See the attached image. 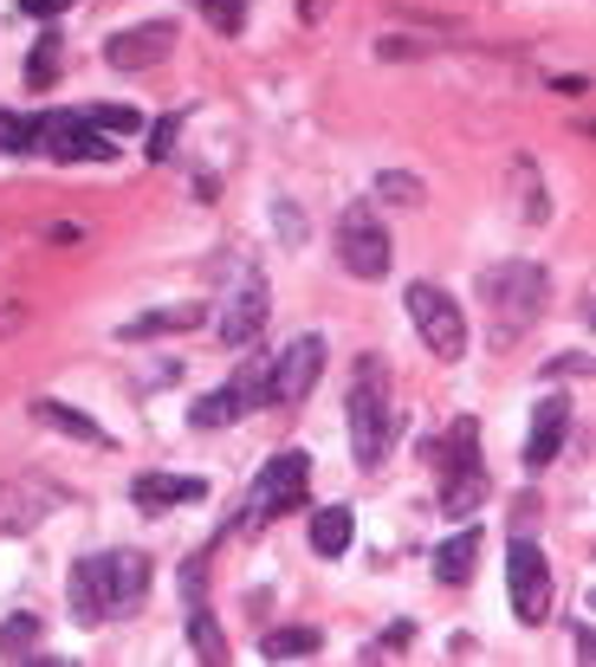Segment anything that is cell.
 Masks as SVG:
<instances>
[{"mask_svg":"<svg viewBox=\"0 0 596 667\" xmlns=\"http://www.w3.org/2000/svg\"><path fill=\"white\" fill-rule=\"evenodd\" d=\"M435 467H441V506L460 519L486 499V467H480V428L474 421H454L447 441L435 447Z\"/></svg>","mask_w":596,"mask_h":667,"instance_id":"obj_3","label":"cell"},{"mask_svg":"<svg viewBox=\"0 0 596 667\" xmlns=\"http://www.w3.org/2000/svg\"><path fill=\"white\" fill-rule=\"evenodd\" d=\"M176 52V20H149V27H130V33H111L105 39V59L117 72H143L156 59Z\"/></svg>","mask_w":596,"mask_h":667,"instance_id":"obj_12","label":"cell"},{"mask_svg":"<svg viewBox=\"0 0 596 667\" xmlns=\"http://www.w3.org/2000/svg\"><path fill=\"white\" fill-rule=\"evenodd\" d=\"M33 421H46V428H59V435H72V441H85V447H111V435H105L91 415H78L72 402H52V396L33 402Z\"/></svg>","mask_w":596,"mask_h":667,"instance_id":"obj_16","label":"cell"},{"mask_svg":"<svg viewBox=\"0 0 596 667\" xmlns=\"http://www.w3.org/2000/svg\"><path fill=\"white\" fill-rule=\"evenodd\" d=\"M376 195H383V201L415 208V201H421V182H415V176H396V169H383V176H376Z\"/></svg>","mask_w":596,"mask_h":667,"instance_id":"obj_26","label":"cell"},{"mask_svg":"<svg viewBox=\"0 0 596 667\" xmlns=\"http://www.w3.org/2000/svg\"><path fill=\"white\" fill-rule=\"evenodd\" d=\"M266 402V364H247V370L221 382V389H208L201 402L188 408V421L195 428H227V421H240V415H254Z\"/></svg>","mask_w":596,"mask_h":667,"instance_id":"obj_11","label":"cell"},{"mask_svg":"<svg viewBox=\"0 0 596 667\" xmlns=\"http://www.w3.org/2000/svg\"><path fill=\"white\" fill-rule=\"evenodd\" d=\"M208 311L201 305H176V311H143V318H130L123 325V337L137 344V337H156V331H188V325H201Z\"/></svg>","mask_w":596,"mask_h":667,"instance_id":"obj_20","label":"cell"},{"mask_svg":"<svg viewBox=\"0 0 596 667\" xmlns=\"http://www.w3.org/2000/svg\"><path fill=\"white\" fill-rule=\"evenodd\" d=\"M130 499H137L143 512H169V506L208 499V480H188V474H143V480L130 486Z\"/></svg>","mask_w":596,"mask_h":667,"instance_id":"obj_15","label":"cell"},{"mask_svg":"<svg viewBox=\"0 0 596 667\" xmlns=\"http://www.w3.org/2000/svg\"><path fill=\"white\" fill-rule=\"evenodd\" d=\"M480 298H486V311H493V318H506V331H513V325L525 331V325L545 311V272H538L532 260L493 266V272L480 279Z\"/></svg>","mask_w":596,"mask_h":667,"instance_id":"obj_6","label":"cell"},{"mask_svg":"<svg viewBox=\"0 0 596 667\" xmlns=\"http://www.w3.org/2000/svg\"><path fill=\"white\" fill-rule=\"evenodd\" d=\"M350 506H325V512H318V519H311V551L318 557H344L350 551Z\"/></svg>","mask_w":596,"mask_h":667,"instance_id":"obj_18","label":"cell"},{"mask_svg":"<svg viewBox=\"0 0 596 667\" xmlns=\"http://www.w3.org/2000/svg\"><path fill=\"white\" fill-rule=\"evenodd\" d=\"M188 7H201V20L215 33H240L247 27V0H188Z\"/></svg>","mask_w":596,"mask_h":667,"instance_id":"obj_24","label":"cell"},{"mask_svg":"<svg viewBox=\"0 0 596 667\" xmlns=\"http://www.w3.org/2000/svg\"><path fill=\"white\" fill-rule=\"evenodd\" d=\"M188 648L201 655V661H227V641H221V629H215V616H188Z\"/></svg>","mask_w":596,"mask_h":667,"instance_id":"obj_23","label":"cell"},{"mask_svg":"<svg viewBox=\"0 0 596 667\" xmlns=\"http://www.w3.org/2000/svg\"><path fill=\"white\" fill-rule=\"evenodd\" d=\"M85 123H98V130H111V137H123V130H137L143 117L130 111V104H85Z\"/></svg>","mask_w":596,"mask_h":667,"instance_id":"obj_25","label":"cell"},{"mask_svg":"<svg viewBox=\"0 0 596 667\" xmlns=\"http://www.w3.org/2000/svg\"><path fill=\"white\" fill-rule=\"evenodd\" d=\"M474 557H480V525H460L441 551H435V577L441 584H467L474 577Z\"/></svg>","mask_w":596,"mask_h":667,"instance_id":"obj_17","label":"cell"},{"mask_svg":"<svg viewBox=\"0 0 596 667\" xmlns=\"http://www.w3.org/2000/svg\"><path fill=\"white\" fill-rule=\"evenodd\" d=\"M318 648H325V635L305 629V623H292V629H272V635L260 641L266 661H298V655H318Z\"/></svg>","mask_w":596,"mask_h":667,"instance_id":"obj_19","label":"cell"},{"mask_svg":"<svg viewBox=\"0 0 596 667\" xmlns=\"http://www.w3.org/2000/svg\"><path fill=\"white\" fill-rule=\"evenodd\" d=\"M201 570H208V557H188V564H182V596H188V603L201 596Z\"/></svg>","mask_w":596,"mask_h":667,"instance_id":"obj_29","label":"cell"},{"mask_svg":"<svg viewBox=\"0 0 596 667\" xmlns=\"http://www.w3.org/2000/svg\"><path fill=\"white\" fill-rule=\"evenodd\" d=\"M298 20L311 27V20H325V0H298Z\"/></svg>","mask_w":596,"mask_h":667,"instance_id":"obj_31","label":"cell"},{"mask_svg":"<svg viewBox=\"0 0 596 667\" xmlns=\"http://www.w3.org/2000/svg\"><path fill=\"white\" fill-rule=\"evenodd\" d=\"M176 130H182V117H162V123L149 130V162H169V149H176Z\"/></svg>","mask_w":596,"mask_h":667,"instance_id":"obj_28","label":"cell"},{"mask_svg":"<svg viewBox=\"0 0 596 667\" xmlns=\"http://www.w3.org/2000/svg\"><path fill=\"white\" fill-rule=\"evenodd\" d=\"M383 447H389V376H383V357H364L350 382V454L357 467H376Z\"/></svg>","mask_w":596,"mask_h":667,"instance_id":"obj_2","label":"cell"},{"mask_svg":"<svg viewBox=\"0 0 596 667\" xmlns=\"http://www.w3.org/2000/svg\"><path fill=\"white\" fill-rule=\"evenodd\" d=\"M52 78H59V33H46L33 52H27V91H46Z\"/></svg>","mask_w":596,"mask_h":667,"instance_id":"obj_21","label":"cell"},{"mask_svg":"<svg viewBox=\"0 0 596 667\" xmlns=\"http://www.w3.org/2000/svg\"><path fill=\"white\" fill-rule=\"evenodd\" d=\"M66 7H72V0H20L27 20H52V13H66Z\"/></svg>","mask_w":596,"mask_h":667,"instance_id":"obj_30","label":"cell"},{"mask_svg":"<svg viewBox=\"0 0 596 667\" xmlns=\"http://www.w3.org/2000/svg\"><path fill=\"white\" fill-rule=\"evenodd\" d=\"M318 370H325V337H292L286 344V357L279 364H266V402L272 408H292L311 396V382H318Z\"/></svg>","mask_w":596,"mask_h":667,"instance_id":"obj_9","label":"cell"},{"mask_svg":"<svg viewBox=\"0 0 596 667\" xmlns=\"http://www.w3.org/2000/svg\"><path fill=\"white\" fill-rule=\"evenodd\" d=\"M403 311L415 318V331H421V344H428L435 357H447V364H454V357H467V311H460L441 286L415 279L409 292H403Z\"/></svg>","mask_w":596,"mask_h":667,"instance_id":"obj_5","label":"cell"},{"mask_svg":"<svg viewBox=\"0 0 596 667\" xmlns=\"http://www.w3.org/2000/svg\"><path fill=\"white\" fill-rule=\"evenodd\" d=\"M337 260L357 279H383L389 272V233H383V221H376L370 208H350L337 221Z\"/></svg>","mask_w":596,"mask_h":667,"instance_id":"obj_10","label":"cell"},{"mask_svg":"<svg viewBox=\"0 0 596 667\" xmlns=\"http://www.w3.org/2000/svg\"><path fill=\"white\" fill-rule=\"evenodd\" d=\"M33 149L52 162H117L111 130L85 123V111H46L33 117Z\"/></svg>","mask_w":596,"mask_h":667,"instance_id":"obj_4","label":"cell"},{"mask_svg":"<svg viewBox=\"0 0 596 667\" xmlns=\"http://www.w3.org/2000/svg\"><path fill=\"white\" fill-rule=\"evenodd\" d=\"M564 435H570V402H564V396L538 402V415H532V441H525V467L545 474V467L564 454Z\"/></svg>","mask_w":596,"mask_h":667,"instance_id":"obj_14","label":"cell"},{"mask_svg":"<svg viewBox=\"0 0 596 667\" xmlns=\"http://www.w3.org/2000/svg\"><path fill=\"white\" fill-rule=\"evenodd\" d=\"M305 492H311V454L305 447L272 454L260 467V480H254V519H286V512L305 506Z\"/></svg>","mask_w":596,"mask_h":667,"instance_id":"obj_7","label":"cell"},{"mask_svg":"<svg viewBox=\"0 0 596 667\" xmlns=\"http://www.w3.org/2000/svg\"><path fill=\"white\" fill-rule=\"evenodd\" d=\"M33 149V123H20L13 111H0V156H27Z\"/></svg>","mask_w":596,"mask_h":667,"instance_id":"obj_27","label":"cell"},{"mask_svg":"<svg viewBox=\"0 0 596 667\" xmlns=\"http://www.w3.org/2000/svg\"><path fill=\"white\" fill-rule=\"evenodd\" d=\"M506 590H513V609H519V623H545L552 616V564L545 551L532 545V538H513V557H506Z\"/></svg>","mask_w":596,"mask_h":667,"instance_id":"obj_8","label":"cell"},{"mask_svg":"<svg viewBox=\"0 0 596 667\" xmlns=\"http://www.w3.org/2000/svg\"><path fill=\"white\" fill-rule=\"evenodd\" d=\"M149 596V557L143 551H105L72 564V609L78 623H105V616H130Z\"/></svg>","mask_w":596,"mask_h":667,"instance_id":"obj_1","label":"cell"},{"mask_svg":"<svg viewBox=\"0 0 596 667\" xmlns=\"http://www.w3.org/2000/svg\"><path fill=\"white\" fill-rule=\"evenodd\" d=\"M260 325H266V279L260 272H247L240 292H234V305L221 311V344L227 350H247V344L260 337Z\"/></svg>","mask_w":596,"mask_h":667,"instance_id":"obj_13","label":"cell"},{"mask_svg":"<svg viewBox=\"0 0 596 667\" xmlns=\"http://www.w3.org/2000/svg\"><path fill=\"white\" fill-rule=\"evenodd\" d=\"M33 648H39V616L20 609V616L0 623V655H33Z\"/></svg>","mask_w":596,"mask_h":667,"instance_id":"obj_22","label":"cell"}]
</instances>
